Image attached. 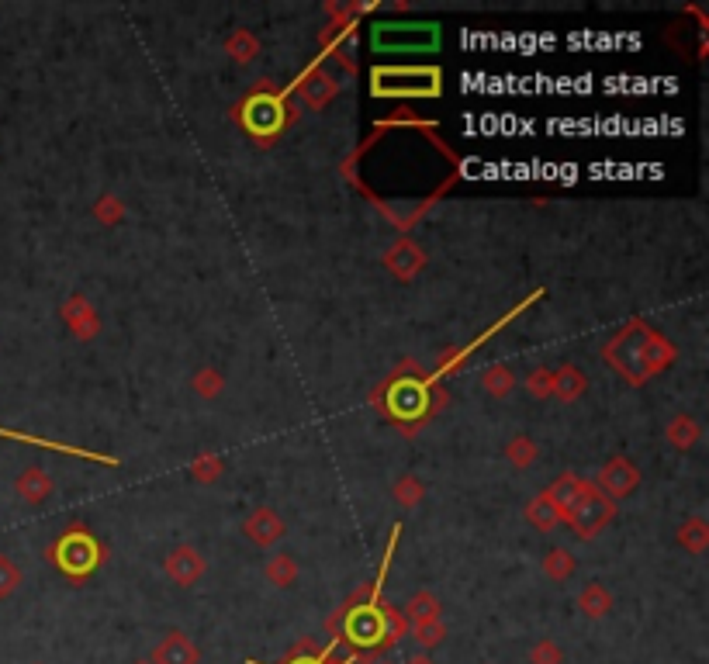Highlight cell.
<instances>
[{
    "instance_id": "8",
    "label": "cell",
    "mask_w": 709,
    "mask_h": 664,
    "mask_svg": "<svg viewBox=\"0 0 709 664\" xmlns=\"http://www.w3.org/2000/svg\"><path fill=\"white\" fill-rule=\"evenodd\" d=\"M640 485V471L630 464L626 457H613L606 467H602V474H599V492L606 495V498H623V495H630L633 488Z\"/></svg>"
},
{
    "instance_id": "17",
    "label": "cell",
    "mask_w": 709,
    "mask_h": 664,
    "mask_svg": "<svg viewBox=\"0 0 709 664\" xmlns=\"http://www.w3.org/2000/svg\"><path fill=\"white\" fill-rule=\"evenodd\" d=\"M63 315L80 339H90L97 332V315H94V308L87 305V298H70L63 308Z\"/></svg>"
},
{
    "instance_id": "30",
    "label": "cell",
    "mask_w": 709,
    "mask_h": 664,
    "mask_svg": "<svg viewBox=\"0 0 709 664\" xmlns=\"http://www.w3.org/2000/svg\"><path fill=\"white\" fill-rule=\"evenodd\" d=\"M530 664H564V651L554 644V640L543 637L540 644H533V651H530Z\"/></svg>"
},
{
    "instance_id": "28",
    "label": "cell",
    "mask_w": 709,
    "mask_h": 664,
    "mask_svg": "<svg viewBox=\"0 0 709 664\" xmlns=\"http://www.w3.org/2000/svg\"><path fill=\"white\" fill-rule=\"evenodd\" d=\"M505 457H509L512 464L523 471V467H530L533 460H537V443L526 440V436H516V440L509 443V450H505Z\"/></svg>"
},
{
    "instance_id": "38",
    "label": "cell",
    "mask_w": 709,
    "mask_h": 664,
    "mask_svg": "<svg viewBox=\"0 0 709 664\" xmlns=\"http://www.w3.org/2000/svg\"><path fill=\"white\" fill-rule=\"evenodd\" d=\"M409 664H433V661H429V658H416V661H409Z\"/></svg>"
},
{
    "instance_id": "19",
    "label": "cell",
    "mask_w": 709,
    "mask_h": 664,
    "mask_svg": "<svg viewBox=\"0 0 709 664\" xmlns=\"http://www.w3.org/2000/svg\"><path fill=\"white\" fill-rule=\"evenodd\" d=\"M301 94L308 97V104H312V108H322V104H326L329 97L336 94V83H333V77H326L322 70H312L305 80H301Z\"/></svg>"
},
{
    "instance_id": "5",
    "label": "cell",
    "mask_w": 709,
    "mask_h": 664,
    "mask_svg": "<svg viewBox=\"0 0 709 664\" xmlns=\"http://www.w3.org/2000/svg\"><path fill=\"white\" fill-rule=\"evenodd\" d=\"M243 122L253 135H274L284 125V101L277 94H270V90L250 97L243 108Z\"/></svg>"
},
{
    "instance_id": "14",
    "label": "cell",
    "mask_w": 709,
    "mask_h": 664,
    "mask_svg": "<svg viewBox=\"0 0 709 664\" xmlns=\"http://www.w3.org/2000/svg\"><path fill=\"white\" fill-rule=\"evenodd\" d=\"M14 492L25 498L28 505H39L52 495V481L42 467H28V471H21L18 481H14Z\"/></svg>"
},
{
    "instance_id": "3",
    "label": "cell",
    "mask_w": 709,
    "mask_h": 664,
    "mask_svg": "<svg viewBox=\"0 0 709 664\" xmlns=\"http://www.w3.org/2000/svg\"><path fill=\"white\" fill-rule=\"evenodd\" d=\"M52 557H56V564L70 578H84V575H90V571L97 568V564H101L104 554H101V543L90 537V533L73 530V533H66V537L56 543Z\"/></svg>"
},
{
    "instance_id": "21",
    "label": "cell",
    "mask_w": 709,
    "mask_h": 664,
    "mask_svg": "<svg viewBox=\"0 0 709 664\" xmlns=\"http://www.w3.org/2000/svg\"><path fill=\"white\" fill-rule=\"evenodd\" d=\"M526 516H530V523L537 526V530H554V526H561L564 523V516L554 509V502H550L547 495H540V498H533L530 502V509H526Z\"/></svg>"
},
{
    "instance_id": "26",
    "label": "cell",
    "mask_w": 709,
    "mask_h": 664,
    "mask_svg": "<svg viewBox=\"0 0 709 664\" xmlns=\"http://www.w3.org/2000/svg\"><path fill=\"white\" fill-rule=\"evenodd\" d=\"M412 637L419 640L422 651H433V647H440V644H443V637H447V626H443L440 620H433V623H419V626H412Z\"/></svg>"
},
{
    "instance_id": "36",
    "label": "cell",
    "mask_w": 709,
    "mask_h": 664,
    "mask_svg": "<svg viewBox=\"0 0 709 664\" xmlns=\"http://www.w3.org/2000/svg\"><path fill=\"white\" fill-rule=\"evenodd\" d=\"M97 215H101V218H104V222H108V225H115V222H118V218H122V205H118V201H115V198H104V201H101V205H97Z\"/></svg>"
},
{
    "instance_id": "31",
    "label": "cell",
    "mask_w": 709,
    "mask_h": 664,
    "mask_svg": "<svg viewBox=\"0 0 709 664\" xmlns=\"http://www.w3.org/2000/svg\"><path fill=\"white\" fill-rule=\"evenodd\" d=\"M194 388H198L201 398H218V395H222V374L211 371V367H205V371L194 377Z\"/></svg>"
},
{
    "instance_id": "34",
    "label": "cell",
    "mask_w": 709,
    "mask_h": 664,
    "mask_svg": "<svg viewBox=\"0 0 709 664\" xmlns=\"http://www.w3.org/2000/svg\"><path fill=\"white\" fill-rule=\"evenodd\" d=\"M550 381H554V371H543V367H537V371L526 377V388H530L533 398H547L550 395Z\"/></svg>"
},
{
    "instance_id": "16",
    "label": "cell",
    "mask_w": 709,
    "mask_h": 664,
    "mask_svg": "<svg viewBox=\"0 0 709 664\" xmlns=\"http://www.w3.org/2000/svg\"><path fill=\"white\" fill-rule=\"evenodd\" d=\"M578 609H582L588 620H599V616H606L609 609H613V595H609V588L599 585V581H588L582 595H578Z\"/></svg>"
},
{
    "instance_id": "22",
    "label": "cell",
    "mask_w": 709,
    "mask_h": 664,
    "mask_svg": "<svg viewBox=\"0 0 709 664\" xmlns=\"http://www.w3.org/2000/svg\"><path fill=\"white\" fill-rule=\"evenodd\" d=\"M267 581H274L277 588H288L298 581V564H294L291 554H274L267 561Z\"/></svg>"
},
{
    "instance_id": "20",
    "label": "cell",
    "mask_w": 709,
    "mask_h": 664,
    "mask_svg": "<svg viewBox=\"0 0 709 664\" xmlns=\"http://www.w3.org/2000/svg\"><path fill=\"white\" fill-rule=\"evenodd\" d=\"M699 433H703V429H699V422L692 419V415H675L668 426V440H671V447H678V450L696 447Z\"/></svg>"
},
{
    "instance_id": "1",
    "label": "cell",
    "mask_w": 709,
    "mask_h": 664,
    "mask_svg": "<svg viewBox=\"0 0 709 664\" xmlns=\"http://www.w3.org/2000/svg\"><path fill=\"white\" fill-rule=\"evenodd\" d=\"M654 332L640 322H630L623 332H616L613 343L606 346V360L620 371L630 384L647 381V343H651Z\"/></svg>"
},
{
    "instance_id": "29",
    "label": "cell",
    "mask_w": 709,
    "mask_h": 664,
    "mask_svg": "<svg viewBox=\"0 0 709 664\" xmlns=\"http://www.w3.org/2000/svg\"><path fill=\"white\" fill-rule=\"evenodd\" d=\"M256 39L250 32H239V35H232L229 39V52H232V59H239V63H250V59H256Z\"/></svg>"
},
{
    "instance_id": "35",
    "label": "cell",
    "mask_w": 709,
    "mask_h": 664,
    "mask_svg": "<svg viewBox=\"0 0 709 664\" xmlns=\"http://www.w3.org/2000/svg\"><path fill=\"white\" fill-rule=\"evenodd\" d=\"M395 498H398L402 505H416L419 498H422V485H419L416 478H402V481L395 485Z\"/></svg>"
},
{
    "instance_id": "23",
    "label": "cell",
    "mask_w": 709,
    "mask_h": 664,
    "mask_svg": "<svg viewBox=\"0 0 709 664\" xmlns=\"http://www.w3.org/2000/svg\"><path fill=\"white\" fill-rule=\"evenodd\" d=\"M543 575H547L550 581H568L571 575H575V557L561 547L550 550V554L543 557Z\"/></svg>"
},
{
    "instance_id": "27",
    "label": "cell",
    "mask_w": 709,
    "mask_h": 664,
    "mask_svg": "<svg viewBox=\"0 0 709 664\" xmlns=\"http://www.w3.org/2000/svg\"><path fill=\"white\" fill-rule=\"evenodd\" d=\"M481 384H485V391L488 395H495V398H505L512 388H516V381H512V374L505 371V367H492V371H485Z\"/></svg>"
},
{
    "instance_id": "10",
    "label": "cell",
    "mask_w": 709,
    "mask_h": 664,
    "mask_svg": "<svg viewBox=\"0 0 709 664\" xmlns=\"http://www.w3.org/2000/svg\"><path fill=\"white\" fill-rule=\"evenodd\" d=\"M167 575L177 581V585H194L201 575H205V561L194 547H177L167 557Z\"/></svg>"
},
{
    "instance_id": "37",
    "label": "cell",
    "mask_w": 709,
    "mask_h": 664,
    "mask_svg": "<svg viewBox=\"0 0 709 664\" xmlns=\"http://www.w3.org/2000/svg\"><path fill=\"white\" fill-rule=\"evenodd\" d=\"M291 664H322L319 658H298V661H291Z\"/></svg>"
},
{
    "instance_id": "15",
    "label": "cell",
    "mask_w": 709,
    "mask_h": 664,
    "mask_svg": "<svg viewBox=\"0 0 709 664\" xmlns=\"http://www.w3.org/2000/svg\"><path fill=\"white\" fill-rule=\"evenodd\" d=\"M588 388L585 374L578 371V367L564 364L561 371H554V381H550V395L564 398V402H575V398H582Z\"/></svg>"
},
{
    "instance_id": "9",
    "label": "cell",
    "mask_w": 709,
    "mask_h": 664,
    "mask_svg": "<svg viewBox=\"0 0 709 664\" xmlns=\"http://www.w3.org/2000/svg\"><path fill=\"white\" fill-rule=\"evenodd\" d=\"M198 661L201 654L191 637H184V633H167V637L153 647V661L149 664H198Z\"/></svg>"
},
{
    "instance_id": "4",
    "label": "cell",
    "mask_w": 709,
    "mask_h": 664,
    "mask_svg": "<svg viewBox=\"0 0 709 664\" xmlns=\"http://www.w3.org/2000/svg\"><path fill=\"white\" fill-rule=\"evenodd\" d=\"M613 512H616V505H613V498H606L599 492V488H588V492L578 498V505L575 509L564 516V523H571V530L578 533V537H595L599 530H606L609 526V519H613Z\"/></svg>"
},
{
    "instance_id": "11",
    "label": "cell",
    "mask_w": 709,
    "mask_h": 664,
    "mask_svg": "<svg viewBox=\"0 0 709 664\" xmlns=\"http://www.w3.org/2000/svg\"><path fill=\"white\" fill-rule=\"evenodd\" d=\"M243 533L253 543H260V547H270V543H277L284 537V523H281V516H277L274 509H256L253 516L246 519Z\"/></svg>"
},
{
    "instance_id": "13",
    "label": "cell",
    "mask_w": 709,
    "mask_h": 664,
    "mask_svg": "<svg viewBox=\"0 0 709 664\" xmlns=\"http://www.w3.org/2000/svg\"><path fill=\"white\" fill-rule=\"evenodd\" d=\"M388 405L391 412L398 415V419H412V415H419L426 409V388H422L419 381H405V384H395L388 395Z\"/></svg>"
},
{
    "instance_id": "33",
    "label": "cell",
    "mask_w": 709,
    "mask_h": 664,
    "mask_svg": "<svg viewBox=\"0 0 709 664\" xmlns=\"http://www.w3.org/2000/svg\"><path fill=\"white\" fill-rule=\"evenodd\" d=\"M191 474L198 481H215L218 474H222V460H218V457H198L191 464Z\"/></svg>"
},
{
    "instance_id": "7",
    "label": "cell",
    "mask_w": 709,
    "mask_h": 664,
    "mask_svg": "<svg viewBox=\"0 0 709 664\" xmlns=\"http://www.w3.org/2000/svg\"><path fill=\"white\" fill-rule=\"evenodd\" d=\"M374 45L377 49H426V45H436V28L416 25V28H398V25H384L374 28Z\"/></svg>"
},
{
    "instance_id": "24",
    "label": "cell",
    "mask_w": 709,
    "mask_h": 664,
    "mask_svg": "<svg viewBox=\"0 0 709 664\" xmlns=\"http://www.w3.org/2000/svg\"><path fill=\"white\" fill-rule=\"evenodd\" d=\"M388 267H395V274L402 277V281H409V277L422 267V256L412 246H395V253L388 256Z\"/></svg>"
},
{
    "instance_id": "25",
    "label": "cell",
    "mask_w": 709,
    "mask_h": 664,
    "mask_svg": "<svg viewBox=\"0 0 709 664\" xmlns=\"http://www.w3.org/2000/svg\"><path fill=\"white\" fill-rule=\"evenodd\" d=\"M706 537H709V526L703 519H692V523H685L682 530H678V543H682L685 550H692V554H703Z\"/></svg>"
},
{
    "instance_id": "32",
    "label": "cell",
    "mask_w": 709,
    "mask_h": 664,
    "mask_svg": "<svg viewBox=\"0 0 709 664\" xmlns=\"http://www.w3.org/2000/svg\"><path fill=\"white\" fill-rule=\"evenodd\" d=\"M18 585H21V571L11 564V557L0 554V599H7Z\"/></svg>"
},
{
    "instance_id": "18",
    "label": "cell",
    "mask_w": 709,
    "mask_h": 664,
    "mask_svg": "<svg viewBox=\"0 0 709 664\" xmlns=\"http://www.w3.org/2000/svg\"><path fill=\"white\" fill-rule=\"evenodd\" d=\"M405 620H409L412 626L440 620V599H436L433 592H416L409 599V606H405Z\"/></svg>"
},
{
    "instance_id": "12",
    "label": "cell",
    "mask_w": 709,
    "mask_h": 664,
    "mask_svg": "<svg viewBox=\"0 0 709 664\" xmlns=\"http://www.w3.org/2000/svg\"><path fill=\"white\" fill-rule=\"evenodd\" d=\"M588 488H592V485L578 478V474H561V478H557L554 485H550L543 495H547L550 502H554V509L561 512V516H568V512L575 509L578 498H582V495L588 492Z\"/></svg>"
},
{
    "instance_id": "6",
    "label": "cell",
    "mask_w": 709,
    "mask_h": 664,
    "mask_svg": "<svg viewBox=\"0 0 709 664\" xmlns=\"http://www.w3.org/2000/svg\"><path fill=\"white\" fill-rule=\"evenodd\" d=\"M346 637L364 647L377 644L381 637H388V613H381V609L374 606L346 609ZM384 644H388V640H384Z\"/></svg>"
},
{
    "instance_id": "2",
    "label": "cell",
    "mask_w": 709,
    "mask_h": 664,
    "mask_svg": "<svg viewBox=\"0 0 709 664\" xmlns=\"http://www.w3.org/2000/svg\"><path fill=\"white\" fill-rule=\"evenodd\" d=\"M374 94L381 97H429L440 94L436 70H374Z\"/></svg>"
}]
</instances>
